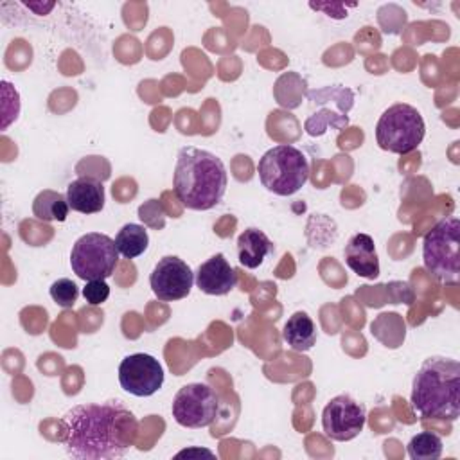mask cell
<instances>
[{
	"label": "cell",
	"instance_id": "1",
	"mask_svg": "<svg viewBox=\"0 0 460 460\" xmlns=\"http://www.w3.org/2000/svg\"><path fill=\"white\" fill-rule=\"evenodd\" d=\"M63 446L70 458L113 460L135 444L138 420L122 401L84 402L70 408L63 419Z\"/></svg>",
	"mask_w": 460,
	"mask_h": 460
},
{
	"label": "cell",
	"instance_id": "9",
	"mask_svg": "<svg viewBox=\"0 0 460 460\" xmlns=\"http://www.w3.org/2000/svg\"><path fill=\"white\" fill-rule=\"evenodd\" d=\"M367 422L365 404L352 399L349 394L332 397L322 411L323 433L336 442H347L356 438Z\"/></svg>",
	"mask_w": 460,
	"mask_h": 460
},
{
	"label": "cell",
	"instance_id": "16",
	"mask_svg": "<svg viewBox=\"0 0 460 460\" xmlns=\"http://www.w3.org/2000/svg\"><path fill=\"white\" fill-rule=\"evenodd\" d=\"M284 341L296 352H305L313 349L318 338V331L311 316L304 311L293 313L282 329Z\"/></svg>",
	"mask_w": 460,
	"mask_h": 460
},
{
	"label": "cell",
	"instance_id": "11",
	"mask_svg": "<svg viewBox=\"0 0 460 460\" xmlns=\"http://www.w3.org/2000/svg\"><path fill=\"white\" fill-rule=\"evenodd\" d=\"M194 284V273L190 266L176 255L162 257L151 275L149 286L155 296L162 302H174L185 298Z\"/></svg>",
	"mask_w": 460,
	"mask_h": 460
},
{
	"label": "cell",
	"instance_id": "8",
	"mask_svg": "<svg viewBox=\"0 0 460 460\" xmlns=\"http://www.w3.org/2000/svg\"><path fill=\"white\" fill-rule=\"evenodd\" d=\"M171 411L174 420L183 428H207L217 417L219 397L205 383H189L176 392Z\"/></svg>",
	"mask_w": 460,
	"mask_h": 460
},
{
	"label": "cell",
	"instance_id": "18",
	"mask_svg": "<svg viewBox=\"0 0 460 460\" xmlns=\"http://www.w3.org/2000/svg\"><path fill=\"white\" fill-rule=\"evenodd\" d=\"M149 235L146 226L137 223H126L115 235V246L126 259H135L147 250Z\"/></svg>",
	"mask_w": 460,
	"mask_h": 460
},
{
	"label": "cell",
	"instance_id": "17",
	"mask_svg": "<svg viewBox=\"0 0 460 460\" xmlns=\"http://www.w3.org/2000/svg\"><path fill=\"white\" fill-rule=\"evenodd\" d=\"M68 210L66 196L50 189L41 190L32 201V214L41 221H65Z\"/></svg>",
	"mask_w": 460,
	"mask_h": 460
},
{
	"label": "cell",
	"instance_id": "10",
	"mask_svg": "<svg viewBox=\"0 0 460 460\" xmlns=\"http://www.w3.org/2000/svg\"><path fill=\"white\" fill-rule=\"evenodd\" d=\"M164 367L160 361L146 352L126 356L119 365V383L124 392L135 397H149L164 385Z\"/></svg>",
	"mask_w": 460,
	"mask_h": 460
},
{
	"label": "cell",
	"instance_id": "6",
	"mask_svg": "<svg viewBox=\"0 0 460 460\" xmlns=\"http://www.w3.org/2000/svg\"><path fill=\"white\" fill-rule=\"evenodd\" d=\"M426 133L420 111L406 102L386 108L376 124V140L388 153L406 155L415 151Z\"/></svg>",
	"mask_w": 460,
	"mask_h": 460
},
{
	"label": "cell",
	"instance_id": "4",
	"mask_svg": "<svg viewBox=\"0 0 460 460\" xmlns=\"http://www.w3.org/2000/svg\"><path fill=\"white\" fill-rule=\"evenodd\" d=\"M257 172L266 190L277 196H291L307 183L309 162L298 147L279 144L261 156Z\"/></svg>",
	"mask_w": 460,
	"mask_h": 460
},
{
	"label": "cell",
	"instance_id": "20",
	"mask_svg": "<svg viewBox=\"0 0 460 460\" xmlns=\"http://www.w3.org/2000/svg\"><path fill=\"white\" fill-rule=\"evenodd\" d=\"M50 298L61 305V307H72L79 296V289L75 286V282H72L70 279H58L50 284Z\"/></svg>",
	"mask_w": 460,
	"mask_h": 460
},
{
	"label": "cell",
	"instance_id": "2",
	"mask_svg": "<svg viewBox=\"0 0 460 460\" xmlns=\"http://www.w3.org/2000/svg\"><path fill=\"white\" fill-rule=\"evenodd\" d=\"M228 174L223 160L207 149L185 146L178 151L172 189L183 207L210 210L225 196Z\"/></svg>",
	"mask_w": 460,
	"mask_h": 460
},
{
	"label": "cell",
	"instance_id": "12",
	"mask_svg": "<svg viewBox=\"0 0 460 460\" xmlns=\"http://www.w3.org/2000/svg\"><path fill=\"white\" fill-rule=\"evenodd\" d=\"M194 280L205 295L223 296L235 288L237 273L223 253H216L199 264Z\"/></svg>",
	"mask_w": 460,
	"mask_h": 460
},
{
	"label": "cell",
	"instance_id": "5",
	"mask_svg": "<svg viewBox=\"0 0 460 460\" xmlns=\"http://www.w3.org/2000/svg\"><path fill=\"white\" fill-rule=\"evenodd\" d=\"M426 270L444 284L456 286L460 275V221L456 216L440 219L422 239Z\"/></svg>",
	"mask_w": 460,
	"mask_h": 460
},
{
	"label": "cell",
	"instance_id": "7",
	"mask_svg": "<svg viewBox=\"0 0 460 460\" xmlns=\"http://www.w3.org/2000/svg\"><path fill=\"white\" fill-rule=\"evenodd\" d=\"M119 250L115 239L101 232H88L81 235L70 252L72 271L83 280L108 279L119 262Z\"/></svg>",
	"mask_w": 460,
	"mask_h": 460
},
{
	"label": "cell",
	"instance_id": "15",
	"mask_svg": "<svg viewBox=\"0 0 460 460\" xmlns=\"http://www.w3.org/2000/svg\"><path fill=\"white\" fill-rule=\"evenodd\" d=\"M273 250V243L259 228H246L237 237V257L241 266L248 270L259 268Z\"/></svg>",
	"mask_w": 460,
	"mask_h": 460
},
{
	"label": "cell",
	"instance_id": "13",
	"mask_svg": "<svg viewBox=\"0 0 460 460\" xmlns=\"http://www.w3.org/2000/svg\"><path fill=\"white\" fill-rule=\"evenodd\" d=\"M345 264L363 279H376L379 275V257L374 239L368 234H354L343 250Z\"/></svg>",
	"mask_w": 460,
	"mask_h": 460
},
{
	"label": "cell",
	"instance_id": "21",
	"mask_svg": "<svg viewBox=\"0 0 460 460\" xmlns=\"http://www.w3.org/2000/svg\"><path fill=\"white\" fill-rule=\"evenodd\" d=\"M83 296L90 305H101L108 300L110 296V286L106 284L104 279H95V280H86L83 288Z\"/></svg>",
	"mask_w": 460,
	"mask_h": 460
},
{
	"label": "cell",
	"instance_id": "3",
	"mask_svg": "<svg viewBox=\"0 0 460 460\" xmlns=\"http://www.w3.org/2000/svg\"><path fill=\"white\" fill-rule=\"evenodd\" d=\"M410 402L426 419L456 420L460 415V363L446 356L424 359L413 376Z\"/></svg>",
	"mask_w": 460,
	"mask_h": 460
},
{
	"label": "cell",
	"instance_id": "14",
	"mask_svg": "<svg viewBox=\"0 0 460 460\" xmlns=\"http://www.w3.org/2000/svg\"><path fill=\"white\" fill-rule=\"evenodd\" d=\"M68 207L81 214H97L104 207V187L99 180L90 176H81L68 183L66 187Z\"/></svg>",
	"mask_w": 460,
	"mask_h": 460
},
{
	"label": "cell",
	"instance_id": "19",
	"mask_svg": "<svg viewBox=\"0 0 460 460\" xmlns=\"http://www.w3.org/2000/svg\"><path fill=\"white\" fill-rule=\"evenodd\" d=\"M442 447V438L437 433L420 431L410 438L406 451L411 460H438Z\"/></svg>",
	"mask_w": 460,
	"mask_h": 460
}]
</instances>
